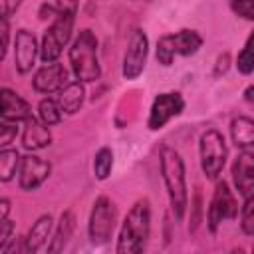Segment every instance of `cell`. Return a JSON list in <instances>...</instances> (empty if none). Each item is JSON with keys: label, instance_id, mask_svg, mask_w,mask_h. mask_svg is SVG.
Instances as JSON below:
<instances>
[{"label": "cell", "instance_id": "1", "mask_svg": "<svg viewBox=\"0 0 254 254\" xmlns=\"http://www.w3.org/2000/svg\"><path fill=\"white\" fill-rule=\"evenodd\" d=\"M151 232V204L147 198H139L125 214L115 254H145L147 240Z\"/></svg>", "mask_w": 254, "mask_h": 254}, {"label": "cell", "instance_id": "2", "mask_svg": "<svg viewBox=\"0 0 254 254\" xmlns=\"http://www.w3.org/2000/svg\"><path fill=\"white\" fill-rule=\"evenodd\" d=\"M161 175H163V183L167 187V194H169V202H171L175 220H183L187 202H189L185 163H183V157L171 147H165L161 151Z\"/></svg>", "mask_w": 254, "mask_h": 254}, {"label": "cell", "instance_id": "3", "mask_svg": "<svg viewBox=\"0 0 254 254\" xmlns=\"http://www.w3.org/2000/svg\"><path fill=\"white\" fill-rule=\"evenodd\" d=\"M69 64L79 81H95L101 75L97 60V40L91 30H81L69 48Z\"/></svg>", "mask_w": 254, "mask_h": 254}, {"label": "cell", "instance_id": "4", "mask_svg": "<svg viewBox=\"0 0 254 254\" xmlns=\"http://www.w3.org/2000/svg\"><path fill=\"white\" fill-rule=\"evenodd\" d=\"M73 16H75V10L62 12L56 16L54 24L46 30V34L42 38V46H40V58L46 65L56 64L58 58L62 56L64 46L69 42L71 30H73Z\"/></svg>", "mask_w": 254, "mask_h": 254}, {"label": "cell", "instance_id": "5", "mask_svg": "<svg viewBox=\"0 0 254 254\" xmlns=\"http://www.w3.org/2000/svg\"><path fill=\"white\" fill-rule=\"evenodd\" d=\"M202 46V38L194 30H181L161 36L157 42V60L163 65H171L175 56H192Z\"/></svg>", "mask_w": 254, "mask_h": 254}, {"label": "cell", "instance_id": "6", "mask_svg": "<svg viewBox=\"0 0 254 254\" xmlns=\"http://www.w3.org/2000/svg\"><path fill=\"white\" fill-rule=\"evenodd\" d=\"M198 149H200V167H202V173L208 177V179H216L226 163V143H224V137L216 131V129H208L200 135V143H198Z\"/></svg>", "mask_w": 254, "mask_h": 254}, {"label": "cell", "instance_id": "7", "mask_svg": "<svg viewBox=\"0 0 254 254\" xmlns=\"http://www.w3.org/2000/svg\"><path fill=\"white\" fill-rule=\"evenodd\" d=\"M115 228V206L107 196H99L93 202L91 214H89V224H87V232H89V240L95 246L107 244L111 234Z\"/></svg>", "mask_w": 254, "mask_h": 254}, {"label": "cell", "instance_id": "8", "mask_svg": "<svg viewBox=\"0 0 254 254\" xmlns=\"http://www.w3.org/2000/svg\"><path fill=\"white\" fill-rule=\"evenodd\" d=\"M185 109V99L181 93L177 91H171V93H159L151 105V111H149V129L157 131L161 127H165L173 117L181 115Z\"/></svg>", "mask_w": 254, "mask_h": 254}, {"label": "cell", "instance_id": "9", "mask_svg": "<svg viewBox=\"0 0 254 254\" xmlns=\"http://www.w3.org/2000/svg\"><path fill=\"white\" fill-rule=\"evenodd\" d=\"M147 52H149V40H147V34L143 30H135L131 40H129V46H127V52H125V58H123V77L133 81L137 79L143 69H145V62H147Z\"/></svg>", "mask_w": 254, "mask_h": 254}, {"label": "cell", "instance_id": "10", "mask_svg": "<svg viewBox=\"0 0 254 254\" xmlns=\"http://www.w3.org/2000/svg\"><path fill=\"white\" fill-rule=\"evenodd\" d=\"M238 214V204H236V198L234 194L230 192L228 185L222 181L216 185V190H214V196L210 200V206H208V228L210 232H216L218 224L226 218H234Z\"/></svg>", "mask_w": 254, "mask_h": 254}, {"label": "cell", "instance_id": "11", "mask_svg": "<svg viewBox=\"0 0 254 254\" xmlns=\"http://www.w3.org/2000/svg\"><path fill=\"white\" fill-rule=\"evenodd\" d=\"M50 177V163L38 155H26L18 165V183L24 190L38 189Z\"/></svg>", "mask_w": 254, "mask_h": 254}, {"label": "cell", "instance_id": "12", "mask_svg": "<svg viewBox=\"0 0 254 254\" xmlns=\"http://www.w3.org/2000/svg\"><path fill=\"white\" fill-rule=\"evenodd\" d=\"M34 89L40 91V93H60V89L67 83V69L62 65V64H48V65H42L36 73H34Z\"/></svg>", "mask_w": 254, "mask_h": 254}, {"label": "cell", "instance_id": "13", "mask_svg": "<svg viewBox=\"0 0 254 254\" xmlns=\"http://www.w3.org/2000/svg\"><path fill=\"white\" fill-rule=\"evenodd\" d=\"M38 42L36 36L28 30H18L16 34V42H14V62H16V69L18 73H28L34 67L36 56H38Z\"/></svg>", "mask_w": 254, "mask_h": 254}, {"label": "cell", "instance_id": "14", "mask_svg": "<svg viewBox=\"0 0 254 254\" xmlns=\"http://www.w3.org/2000/svg\"><path fill=\"white\" fill-rule=\"evenodd\" d=\"M232 179H234L236 190L244 198L252 196V189H254V153H252V149H246L236 157V161L232 165Z\"/></svg>", "mask_w": 254, "mask_h": 254}, {"label": "cell", "instance_id": "15", "mask_svg": "<svg viewBox=\"0 0 254 254\" xmlns=\"http://www.w3.org/2000/svg\"><path fill=\"white\" fill-rule=\"evenodd\" d=\"M28 117H32L30 103L24 97H20L14 89L2 87L0 89V119L16 123V121H26Z\"/></svg>", "mask_w": 254, "mask_h": 254}, {"label": "cell", "instance_id": "16", "mask_svg": "<svg viewBox=\"0 0 254 254\" xmlns=\"http://www.w3.org/2000/svg\"><path fill=\"white\" fill-rule=\"evenodd\" d=\"M50 143H52L50 127H46L36 117H28L24 121V131H22V145H24V149L38 151V149H46Z\"/></svg>", "mask_w": 254, "mask_h": 254}, {"label": "cell", "instance_id": "17", "mask_svg": "<svg viewBox=\"0 0 254 254\" xmlns=\"http://www.w3.org/2000/svg\"><path fill=\"white\" fill-rule=\"evenodd\" d=\"M83 99H85V87L81 81H67L62 89H60V95H58V105L62 111L73 115L79 111V107L83 105Z\"/></svg>", "mask_w": 254, "mask_h": 254}, {"label": "cell", "instance_id": "18", "mask_svg": "<svg viewBox=\"0 0 254 254\" xmlns=\"http://www.w3.org/2000/svg\"><path fill=\"white\" fill-rule=\"evenodd\" d=\"M52 224H54V220H52L50 214H42V216L32 224V228L28 230V234H26V238H24V246H26V250H28L30 254H36V252L48 242L50 232H52Z\"/></svg>", "mask_w": 254, "mask_h": 254}, {"label": "cell", "instance_id": "19", "mask_svg": "<svg viewBox=\"0 0 254 254\" xmlns=\"http://www.w3.org/2000/svg\"><path fill=\"white\" fill-rule=\"evenodd\" d=\"M230 135H232L234 145L240 147L242 151L252 149V145H254V121L246 115H240V117L232 119Z\"/></svg>", "mask_w": 254, "mask_h": 254}, {"label": "cell", "instance_id": "20", "mask_svg": "<svg viewBox=\"0 0 254 254\" xmlns=\"http://www.w3.org/2000/svg\"><path fill=\"white\" fill-rule=\"evenodd\" d=\"M73 226H75V216L71 210H65L62 212L60 216V222H58V228H56V234L50 242V254H62V250L65 248L71 232H73Z\"/></svg>", "mask_w": 254, "mask_h": 254}, {"label": "cell", "instance_id": "21", "mask_svg": "<svg viewBox=\"0 0 254 254\" xmlns=\"http://www.w3.org/2000/svg\"><path fill=\"white\" fill-rule=\"evenodd\" d=\"M38 119H40L46 127L58 125V123L62 121V109H60L58 101L52 99V97L42 99L40 105H38Z\"/></svg>", "mask_w": 254, "mask_h": 254}, {"label": "cell", "instance_id": "22", "mask_svg": "<svg viewBox=\"0 0 254 254\" xmlns=\"http://www.w3.org/2000/svg\"><path fill=\"white\" fill-rule=\"evenodd\" d=\"M20 165V155L16 149H4L0 151V183H8Z\"/></svg>", "mask_w": 254, "mask_h": 254}, {"label": "cell", "instance_id": "23", "mask_svg": "<svg viewBox=\"0 0 254 254\" xmlns=\"http://www.w3.org/2000/svg\"><path fill=\"white\" fill-rule=\"evenodd\" d=\"M111 167H113V151L109 147H101L97 153H95V159H93V173L99 181H105L111 173Z\"/></svg>", "mask_w": 254, "mask_h": 254}, {"label": "cell", "instance_id": "24", "mask_svg": "<svg viewBox=\"0 0 254 254\" xmlns=\"http://www.w3.org/2000/svg\"><path fill=\"white\" fill-rule=\"evenodd\" d=\"M236 65H238V71L244 73V75H250L252 69H254V58H252V36L246 40L242 52L238 54V60H236Z\"/></svg>", "mask_w": 254, "mask_h": 254}, {"label": "cell", "instance_id": "25", "mask_svg": "<svg viewBox=\"0 0 254 254\" xmlns=\"http://www.w3.org/2000/svg\"><path fill=\"white\" fill-rule=\"evenodd\" d=\"M240 226H242V232L244 234H254V198L248 196L242 204V212H240Z\"/></svg>", "mask_w": 254, "mask_h": 254}, {"label": "cell", "instance_id": "26", "mask_svg": "<svg viewBox=\"0 0 254 254\" xmlns=\"http://www.w3.org/2000/svg\"><path fill=\"white\" fill-rule=\"evenodd\" d=\"M16 133H18L16 123L6 121V119H0V149L10 147L14 143V139H16Z\"/></svg>", "mask_w": 254, "mask_h": 254}, {"label": "cell", "instance_id": "27", "mask_svg": "<svg viewBox=\"0 0 254 254\" xmlns=\"http://www.w3.org/2000/svg\"><path fill=\"white\" fill-rule=\"evenodd\" d=\"M8 42H10V26L6 18H0V62L8 52Z\"/></svg>", "mask_w": 254, "mask_h": 254}, {"label": "cell", "instance_id": "28", "mask_svg": "<svg viewBox=\"0 0 254 254\" xmlns=\"http://www.w3.org/2000/svg\"><path fill=\"white\" fill-rule=\"evenodd\" d=\"M230 8H232L238 16L246 18V20H252V18H254V4H252V2H232Z\"/></svg>", "mask_w": 254, "mask_h": 254}, {"label": "cell", "instance_id": "29", "mask_svg": "<svg viewBox=\"0 0 254 254\" xmlns=\"http://www.w3.org/2000/svg\"><path fill=\"white\" fill-rule=\"evenodd\" d=\"M12 232H14V222H10L8 218L0 222V248H4L10 240H12Z\"/></svg>", "mask_w": 254, "mask_h": 254}, {"label": "cell", "instance_id": "30", "mask_svg": "<svg viewBox=\"0 0 254 254\" xmlns=\"http://www.w3.org/2000/svg\"><path fill=\"white\" fill-rule=\"evenodd\" d=\"M24 250H26L24 238H12V240L6 244L4 254H24Z\"/></svg>", "mask_w": 254, "mask_h": 254}, {"label": "cell", "instance_id": "31", "mask_svg": "<svg viewBox=\"0 0 254 254\" xmlns=\"http://www.w3.org/2000/svg\"><path fill=\"white\" fill-rule=\"evenodd\" d=\"M8 212H10V200L2 198V200H0V222L8 218Z\"/></svg>", "mask_w": 254, "mask_h": 254}, {"label": "cell", "instance_id": "32", "mask_svg": "<svg viewBox=\"0 0 254 254\" xmlns=\"http://www.w3.org/2000/svg\"><path fill=\"white\" fill-rule=\"evenodd\" d=\"M226 64H228V54H224V56H220L218 58V67H216V73H224L226 71Z\"/></svg>", "mask_w": 254, "mask_h": 254}, {"label": "cell", "instance_id": "33", "mask_svg": "<svg viewBox=\"0 0 254 254\" xmlns=\"http://www.w3.org/2000/svg\"><path fill=\"white\" fill-rule=\"evenodd\" d=\"M252 91H254V87L250 85V87L246 89V101H252V99H254V97H252Z\"/></svg>", "mask_w": 254, "mask_h": 254}, {"label": "cell", "instance_id": "34", "mask_svg": "<svg viewBox=\"0 0 254 254\" xmlns=\"http://www.w3.org/2000/svg\"><path fill=\"white\" fill-rule=\"evenodd\" d=\"M232 254H244V250H240V248H238V250H232Z\"/></svg>", "mask_w": 254, "mask_h": 254}]
</instances>
